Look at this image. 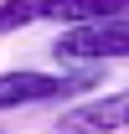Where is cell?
Segmentation results:
<instances>
[{"mask_svg":"<svg viewBox=\"0 0 129 134\" xmlns=\"http://www.w3.org/2000/svg\"><path fill=\"white\" fill-rule=\"evenodd\" d=\"M57 62H119L129 57V21H88V26H67L52 41Z\"/></svg>","mask_w":129,"mask_h":134,"instance_id":"obj_1","label":"cell"},{"mask_svg":"<svg viewBox=\"0 0 129 134\" xmlns=\"http://www.w3.org/2000/svg\"><path fill=\"white\" fill-rule=\"evenodd\" d=\"M41 21V0H0V31H21Z\"/></svg>","mask_w":129,"mask_h":134,"instance_id":"obj_5","label":"cell"},{"mask_svg":"<svg viewBox=\"0 0 129 134\" xmlns=\"http://www.w3.org/2000/svg\"><path fill=\"white\" fill-rule=\"evenodd\" d=\"M88 83V72L78 77H52V72H0V108H21V103H47L57 93H72V88Z\"/></svg>","mask_w":129,"mask_h":134,"instance_id":"obj_3","label":"cell"},{"mask_svg":"<svg viewBox=\"0 0 129 134\" xmlns=\"http://www.w3.org/2000/svg\"><path fill=\"white\" fill-rule=\"evenodd\" d=\"M41 21H57V26L129 21V0H41Z\"/></svg>","mask_w":129,"mask_h":134,"instance_id":"obj_4","label":"cell"},{"mask_svg":"<svg viewBox=\"0 0 129 134\" xmlns=\"http://www.w3.org/2000/svg\"><path fill=\"white\" fill-rule=\"evenodd\" d=\"M119 129H129V88L93 98V103H78L57 119V134H119Z\"/></svg>","mask_w":129,"mask_h":134,"instance_id":"obj_2","label":"cell"}]
</instances>
